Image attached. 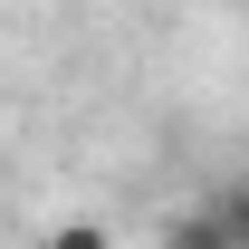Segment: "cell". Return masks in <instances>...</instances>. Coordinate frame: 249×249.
<instances>
[{
  "label": "cell",
  "mask_w": 249,
  "mask_h": 249,
  "mask_svg": "<svg viewBox=\"0 0 249 249\" xmlns=\"http://www.w3.org/2000/svg\"><path fill=\"white\" fill-rule=\"evenodd\" d=\"M38 249H115V240H106L96 220H58V230H48V240H38Z\"/></svg>",
  "instance_id": "cell-2"
},
{
  "label": "cell",
  "mask_w": 249,
  "mask_h": 249,
  "mask_svg": "<svg viewBox=\"0 0 249 249\" xmlns=\"http://www.w3.org/2000/svg\"><path fill=\"white\" fill-rule=\"evenodd\" d=\"M163 249H230V230H220V211H182L163 230Z\"/></svg>",
  "instance_id": "cell-1"
}]
</instances>
